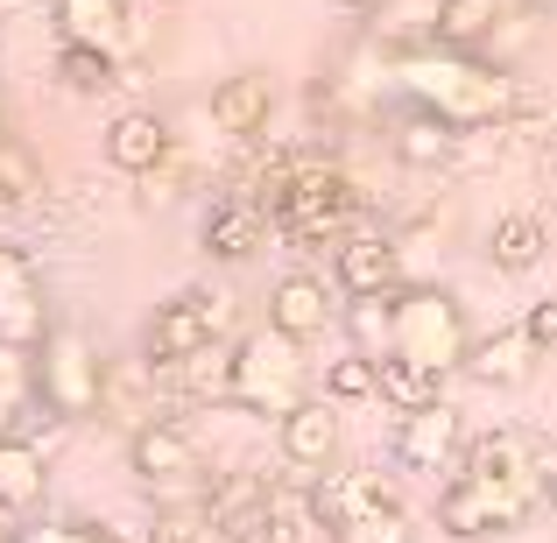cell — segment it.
<instances>
[{
  "label": "cell",
  "mask_w": 557,
  "mask_h": 543,
  "mask_svg": "<svg viewBox=\"0 0 557 543\" xmlns=\"http://www.w3.org/2000/svg\"><path fill=\"white\" fill-rule=\"evenodd\" d=\"M395 78L417 99V113H437L445 127H494L516 107V78H502V71L473 64L459 50H417L395 64Z\"/></svg>",
  "instance_id": "1"
},
{
  "label": "cell",
  "mask_w": 557,
  "mask_h": 543,
  "mask_svg": "<svg viewBox=\"0 0 557 543\" xmlns=\"http://www.w3.org/2000/svg\"><path fill=\"white\" fill-rule=\"evenodd\" d=\"M360 190L346 170L332 163H304V170H283L269 184V219L289 233V240H346V219H354Z\"/></svg>",
  "instance_id": "2"
},
{
  "label": "cell",
  "mask_w": 557,
  "mask_h": 543,
  "mask_svg": "<svg viewBox=\"0 0 557 543\" xmlns=\"http://www.w3.org/2000/svg\"><path fill=\"white\" fill-rule=\"evenodd\" d=\"M226 395L240 409H255V417L283 423L304 403V346L283 340V332H247L226 354Z\"/></svg>",
  "instance_id": "3"
},
{
  "label": "cell",
  "mask_w": 557,
  "mask_h": 543,
  "mask_svg": "<svg viewBox=\"0 0 557 543\" xmlns=\"http://www.w3.org/2000/svg\"><path fill=\"white\" fill-rule=\"evenodd\" d=\"M473 354V332H466V311L451 289H403L395 297V360L423 367V374H451Z\"/></svg>",
  "instance_id": "4"
},
{
  "label": "cell",
  "mask_w": 557,
  "mask_h": 543,
  "mask_svg": "<svg viewBox=\"0 0 557 543\" xmlns=\"http://www.w3.org/2000/svg\"><path fill=\"white\" fill-rule=\"evenodd\" d=\"M536 516V480H445L437 530L445 536H516Z\"/></svg>",
  "instance_id": "5"
},
{
  "label": "cell",
  "mask_w": 557,
  "mask_h": 543,
  "mask_svg": "<svg viewBox=\"0 0 557 543\" xmlns=\"http://www.w3.org/2000/svg\"><path fill=\"white\" fill-rule=\"evenodd\" d=\"M36 395L50 403V417H92L99 395H107V367H99L85 332H50L36 346Z\"/></svg>",
  "instance_id": "6"
},
{
  "label": "cell",
  "mask_w": 557,
  "mask_h": 543,
  "mask_svg": "<svg viewBox=\"0 0 557 543\" xmlns=\"http://www.w3.org/2000/svg\"><path fill=\"white\" fill-rule=\"evenodd\" d=\"M219 325H226V297H212V289H184V297H170L163 311L149 318V367H156V374H177L184 360L212 354Z\"/></svg>",
  "instance_id": "7"
},
{
  "label": "cell",
  "mask_w": 557,
  "mask_h": 543,
  "mask_svg": "<svg viewBox=\"0 0 557 543\" xmlns=\"http://www.w3.org/2000/svg\"><path fill=\"white\" fill-rule=\"evenodd\" d=\"M127 466L141 473V488H198V473H205V459H198V437L184 431V423H170V417H149L135 431V445H127Z\"/></svg>",
  "instance_id": "8"
},
{
  "label": "cell",
  "mask_w": 557,
  "mask_h": 543,
  "mask_svg": "<svg viewBox=\"0 0 557 543\" xmlns=\"http://www.w3.org/2000/svg\"><path fill=\"white\" fill-rule=\"evenodd\" d=\"M50 340V311H42V289H36V269H28L22 247H0V346H36Z\"/></svg>",
  "instance_id": "9"
},
{
  "label": "cell",
  "mask_w": 557,
  "mask_h": 543,
  "mask_svg": "<svg viewBox=\"0 0 557 543\" xmlns=\"http://www.w3.org/2000/svg\"><path fill=\"white\" fill-rule=\"evenodd\" d=\"M459 452H466V423H459V409H451V403L417 409V417L395 423V459H403L409 473H451Z\"/></svg>",
  "instance_id": "10"
},
{
  "label": "cell",
  "mask_w": 557,
  "mask_h": 543,
  "mask_svg": "<svg viewBox=\"0 0 557 543\" xmlns=\"http://www.w3.org/2000/svg\"><path fill=\"white\" fill-rule=\"evenodd\" d=\"M339 318V304H332V289H325V275H311V269H297V275H283V283L269 289V332H283V340H318V332Z\"/></svg>",
  "instance_id": "11"
},
{
  "label": "cell",
  "mask_w": 557,
  "mask_h": 543,
  "mask_svg": "<svg viewBox=\"0 0 557 543\" xmlns=\"http://www.w3.org/2000/svg\"><path fill=\"white\" fill-rule=\"evenodd\" d=\"M332 275H339L346 297H395L403 289V255L381 233H346L339 255H332Z\"/></svg>",
  "instance_id": "12"
},
{
  "label": "cell",
  "mask_w": 557,
  "mask_h": 543,
  "mask_svg": "<svg viewBox=\"0 0 557 543\" xmlns=\"http://www.w3.org/2000/svg\"><path fill=\"white\" fill-rule=\"evenodd\" d=\"M381 508H395V494H388V480H374V473H325L311 488V516L325 522V530H360L368 516H381Z\"/></svg>",
  "instance_id": "13"
},
{
  "label": "cell",
  "mask_w": 557,
  "mask_h": 543,
  "mask_svg": "<svg viewBox=\"0 0 557 543\" xmlns=\"http://www.w3.org/2000/svg\"><path fill=\"white\" fill-rule=\"evenodd\" d=\"M275 445H283L289 466H332V452H339V409H332L325 395H304V403L275 423Z\"/></svg>",
  "instance_id": "14"
},
{
  "label": "cell",
  "mask_w": 557,
  "mask_h": 543,
  "mask_svg": "<svg viewBox=\"0 0 557 543\" xmlns=\"http://www.w3.org/2000/svg\"><path fill=\"white\" fill-rule=\"evenodd\" d=\"M536 473H544V459L522 431H480L459 452V480H536Z\"/></svg>",
  "instance_id": "15"
},
{
  "label": "cell",
  "mask_w": 557,
  "mask_h": 543,
  "mask_svg": "<svg viewBox=\"0 0 557 543\" xmlns=\"http://www.w3.org/2000/svg\"><path fill=\"white\" fill-rule=\"evenodd\" d=\"M57 36H64V50L121 57V42H127V8H121V0H57Z\"/></svg>",
  "instance_id": "16"
},
{
  "label": "cell",
  "mask_w": 557,
  "mask_h": 543,
  "mask_svg": "<svg viewBox=\"0 0 557 543\" xmlns=\"http://www.w3.org/2000/svg\"><path fill=\"white\" fill-rule=\"evenodd\" d=\"M107 163L127 170V177H156V170L170 163V127H163V113H121V121L107 127Z\"/></svg>",
  "instance_id": "17"
},
{
  "label": "cell",
  "mask_w": 557,
  "mask_h": 543,
  "mask_svg": "<svg viewBox=\"0 0 557 543\" xmlns=\"http://www.w3.org/2000/svg\"><path fill=\"white\" fill-rule=\"evenodd\" d=\"M275 113V85L261 78V71H240V78H226L212 92V127L219 135H261Z\"/></svg>",
  "instance_id": "18"
},
{
  "label": "cell",
  "mask_w": 557,
  "mask_h": 543,
  "mask_svg": "<svg viewBox=\"0 0 557 543\" xmlns=\"http://www.w3.org/2000/svg\"><path fill=\"white\" fill-rule=\"evenodd\" d=\"M530 367H536V346L522 340V325L494 332V340H473V354H466V374L480 388H516V381H530Z\"/></svg>",
  "instance_id": "19"
},
{
  "label": "cell",
  "mask_w": 557,
  "mask_h": 543,
  "mask_svg": "<svg viewBox=\"0 0 557 543\" xmlns=\"http://www.w3.org/2000/svg\"><path fill=\"white\" fill-rule=\"evenodd\" d=\"M261 233H269V212H261L255 198H226L205 219V247H212L219 261H247L261 247Z\"/></svg>",
  "instance_id": "20"
},
{
  "label": "cell",
  "mask_w": 557,
  "mask_h": 543,
  "mask_svg": "<svg viewBox=\"0 0 557 543\" xmlns=\"http://www.w3.org/2000/svg\"><path fill=\"white\" fill-rule=\"evenodd\" d=\"M544 247H550V233H544L536 212H508V219H494V233H487L494 269H508V275H530L536 261H544Z\"/></svg>",
  "instance_id": "21"
},
{
  "label": "cell",
  "mask_w": 557,
  "mask_h": 543,
  "mask_svg": "<svg viewBox=\"0 0 557 543\" xmlns=\"http://www.w3.org/2000/svg\"><path fill=\"white\" fill-rule=\"evenodd\" d=\"M42 445H28V437H8L0 445V508L8 516H22V508H36L42 502Z\"/></svg>",
  "instance_id": "22"
},
{
  "label": "cell",
  "mask_w": 557,
  "mask_h": 543,
  "mask_svg": "<svg viewBox=\"0 0 557 543\" xmlns=\"http://www.w3.org/2000/svg\"><path fill=\"white\" fill-rule=\"evenodd\" d=\"M374 374H381V403H395L403 417H417V409H437L445 403V374H423V367H409V360H374Z\"/></svg>",
  "instance_id": "23"
},
{
  "label": "cell",
  "mask_w": 557,
  "mask_h": 543,
  "mask_svg": "<svg viewBox=\"0 0 557 543\" xmlns=\"http://www.w3.org/2000/svg\"><path fill=\"white\" fill-rule=\"evenodd\" d=\"M28 403H36V354L0 346V445H8V437H22Z\"/></svg>",
  "instance_id": "24"
},
{
  "label": "cell",
  "mask_w": 557,
  "mask_h": 543,
  "mask_svg": "<svg viewBox=\"0 0 557 543\" xmlns=\"http://www.w3.org/2000/svg\"><path fill=\"white\" fill-rule=\"evenodd\" d=\"M502 14H508V0H445V14H437V50H473V42H487Z\"/></svg>",
  "instance_id": "25"
},
{
  "label": "cell",
  "mask_w": 557,
  "mask_h": 543,
  "mask_svg": "<svg viewBox=\"0 0 557 543\" xmlns=\"http://www.w3.org/2000/svg\"><path fill=\"white\" fill-rule=\"evenodd\" d=\"M403 297V289H395ZM395 297H354L346 304V332H354V354L388 360L395 354Z\"/></svg>",
  "instance_id": "26"
},
{
  "label": "cell",
  "mask_w": 557,
  "mask_h": 543,
  "mask_svg": "<svg viewBox=\"0 0 557 543\" xmlns=\"http://www.w3.org/2000/svg\"><path fill=\"white\" fill-rule=\"evenodd\" d=\"M451 149H459V127H445L437 113H409V121H403V135H395V156H403L409 170L445 163Z\"/></svg>",
  "instance_id": "27"
},
{
  "label": "cell",
  "mask_w": 557,
  "mask_h": 543,
  "mask_svg": "<svg viewBox=\"0 0 557 543\" xmlns=\"http://www.w3.org/2000/svg\"><path fill=\"white\" fill-rule=\"evenodd\" d=\"M437 14H445V0H374V36H388V42L431 36L437 42Z\"/></svg>",
  "instance_id": "28"
},
{
  "label": "cell",
  "mask_w": 557,
  "mask_h": 543,
  "mask_svg": "<svg viewBox=\"0 0 557 543\" xmlns=\"http://www.w3.org/2000/svg\"><path fill=\"white\" fill-rule=\"evenodd\" d=\"M42 198V163H36V149L28 141H0V205L8 212H22V205H36Z\"/></svg>",
  "instance_id": "29"
},
{
  "label": "cell",
  "mask_w": 557,
  "mask_h": 543,
  "mask_svg": "<svg viewBox=\"0 0 557 543\" xmlns=\"http://www.w3.org/2000/svg\"><path fill=\"white\" fill-rule=\"evenodd\" d=\"M381 388V374H374V360L368 354H339V360H325V403L339 409V403H368V395Z\"/></svg>",
  "instance_id": "30"
},
{
  "label": "cell",
  "mask_w": 557,
  "mask_h": 543,
  "mask_svg": "<svg viewBox=\"0 0 557 543\" xmlns=\"http://www.w3.org/2000/svg\"><path fill=\"white\" fill-rule=\"evenodd\" d=\"M57 78H64L71 92H107L121 71H113V57H99V50H64L57 57Z\"/></svg>",
  "instance_id": "31"
},
{
  "label": "cell",
  "mask_w": 557,
  "mask_h": 543,
  "mask_svg": "<svg viewBox=\"0 0 557 543\" xmlns=\"http://www.w3.org/2000/svg\"><path fill=\"white\" fill-rule=\"evenodd\" d=\"M156 543H226V536H219V522L205 516V508H170V516L156 522Z\"/></svg>",
  "instance_id": "32"
},
{
  "label": "cell",
  "mask_w": 557,
  "mask_h": 543,
  "mask_svg": "<svg viewBox=\"0 0 557 543\" xmlns=\"http://www.w3.org/2000/svg\"><path fill=\"white\" fill-rule=\"evenodd\" d=\"M522 340H530L536 354H557V297H536L530 311H522Z\"/></svg>",
  "instance_id": "33"
},
{
  "label": "cell",
  "mask_w": 557,
  "mask_h": 543,
  "mask_svg": "<svg viewBox=\"0 0 557 543\" xmlns=\"http://www.w3.org/2000/svg\"><path fill=\"white\" fill-rule=\"evenodd\" d=\"M346 543H409V516L403 508H381V516H368L360 530H346Z\"/></svg>",
  "instance_id": "34"
},
{
  "label": "cell",
  "mask_w": 557,
  "mask_h": 543,
  "mask_svg": "<svg viewBox=\"0 0 557 543\" xmlns=\"http://www.w3.org/2000/svg\"><path fill=\"white\" fill-rule=\"evenodd\" d=\"M14 543H113V536L92 530V522H42V530H22Z\"/></svg>",
  "instance_id": "35"
},
{
  "label": "cell",
  "mask_w": 557,
  "mask_h": 543,
  "mask_svg": "<svg viewBox=\"0 0 557 543\" xmlns=\"http://www.w3.org/2000/svg\"><path fill=\"white\" fill-rule=\"evenodd\" d=\"M544 494H550V508H557V459H544Z\"/></svg>",
  "instance_id": "36"
},
{
  "label": "cell",
  "mask_w": 557,
  "mask_h": 543,
  "mask_svg": "<svg viewBox=\"0 0 557 543\" xmlns=\"http://www.w3.org/2000/svg\"><path fill=\"white\" fill-rule=\"evenodd\" d=\"M0 543H14V516H8V508H0Z\"/></svg>",
  "instance_id": "37"
},
{
  "label": "cell",
  "mask_w": 557,
  "mask_h": 543,
  "mask_svg": "<svg viewBox=\"0 0 557 543\" xmlns=\"http://www.w3.org/2000/svg\"><path fill=\"white\" fill-rule=\"evenodd\" d=\"M0 141H8V107H0Z\"/></svg>",
  "instance_id": "38"
},
{
  "label": "cell",
  "mask_w": 557,
  "mask_h": 543,
  "mask_svg": "<svg viewBox=\"0 0 557 543\" xmlns=\"http://www.w3.org/2000/svg\"><path fill=\"white\" fill-rule=\"evenodd\" d=\"M346 8H374V0H346Z\"/></svg>",
  "instance_id": "39"
}]
</instances>
